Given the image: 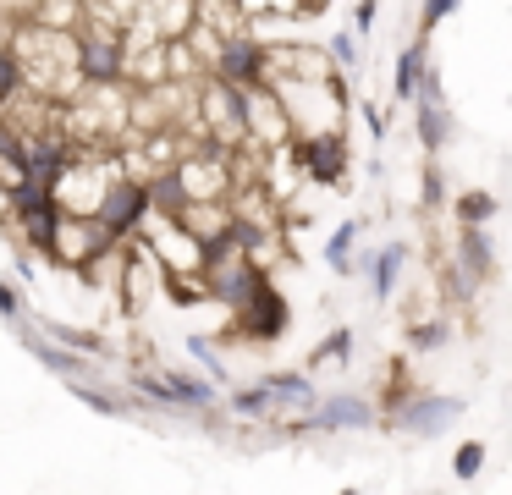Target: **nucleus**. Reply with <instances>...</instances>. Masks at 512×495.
Instances as JSON below:
<instances>
[{
	"mask_svg": "<svg viewBox=\"0 0 512 495\" xmlns=\"http://www.w3.org/2000/svg\"><path fill=\"white\" fill-rule=\"evenodd\" d=\"M50 341H61V347H72V352H100V336H89V330H78V325H50Z\"/></svg>",
	"mask_w": 512,
	"mask_h": 495,
	"instance_id": "6ab92c4d",
	"label": "nucleus"
},
{
	"mask_svg": "<svg viewBox=\"0 0 512 495\" xmlns=\"http://www.w3.org/2000/svg\"><path fill=\"white\" fill-rule=\"evenodd\" d=\"M479 468H485V440H463V446L452 451V473L457 479H479Z\"/></svg>",
	"mask_w": 512,
	"mask_h": 495,
	"instance_id": "f3484780",
	"label": "nucleus"
},
{
	"mask_svg": "<svg viewBox=\"0 0 512 495\" xmlns=\"http://www.w3.org/2000/svg\"><path fill=\"white\" fill-rule=\"evenodd\" d=\"M28 352H34L45 369H56V374H83V352H72V347H61V341H39V336H28Z\"/></svg>",
	"mask_w": 512,
	"mask_h": 495,
	"instance_id": "4468645a",
	"label": "nucleus"
},
{
	"mask_svg": "<svg viewBox=\"0 0 512 495\" xmlns=\"http://www.w3.org/2000/svg\"><path fill=\"white\" fill-rule=\"evenodd\" d=\"M270 391V402H276V413L287 407V413H309L314 402H320V391H314V380L309 374H292V369H281V374H265L259 380Z\"/></svg>",
	"mask_w": 512,
	"mask_h": 495,
	"instance_id": "1a4fd4ad",
	"label": "nucleus"
},
{
	"mask_svg": "<svg viewBox=\"0 0 512 495\" xmlns=\"http://www.w3.org/2000/svg\"><path fill=\"white\" fill-rule=\"evenodd\" d=\"M232 413L237 418H265V413H276V402H270L265 385H254V391H232Z\"/></svg>",
	"mask_w": 512,
	"mask_h": 495,
	"instance_id": "a211bd4d",
	"label": "nucleus"
},
{
	"mask_svg": "<svg viewBox=\"0 0 512 495\" xmlns=\"http://www.w3.org/2000/svg\"><path fill=\"white\" fill-rule=\"evenodd\" d=\"M149 187L138 182V176H127V171H116L111 182H105V193H100V204H94V220L105 226V237L111 242H133L138 231L149 226Z\"/></svg>",
	"mask_w": 512,
	"mask_h": 495,
	"instance_id": "f257e3e1",
	"label": "nucleus"
},
{
	"mask_svg": "<svg viewBox=\"0 0 512 495\" xmlns=\"http://www.w3.org/2000/svg\"><path fill=\"white\" fill-rule=\"evenodd\" d=\"M452 341V325L446 319H413L408 325V352H441Z\"/></svg>",
	"mask_w": 512,
	"mask_h": 495,
	"instance_id": "2eb2a0df",
	"label": "nucleus"
},
{
	"mask_svg": "<svg viewBox=\"0 0 512 495\" xmlns=\"http://www.w3.org/2000/svg\"><path fill=\"white\" fill-rule=\"evenodd\" d=\"M325 50H331V61L342 66V72H353V66H358V33H336Z\"/></svg>",
	"mask_w": 512,
	"mask_h": 495,
	"instance_id": "b1692460",
	"label": "nucleus"
},
{
	"mask_svg": "<svg viewBox=\"0 0 512 495\" xmlns=\"http://www.w3.org/2000/svg\"><path fill=\"white\" fill-rule=\"evenodd\" d=\"M375 402L369 396H353V391H336V396H320V402L309 407V418H303V429H369L375 424Z\"/></svg>",
	"mask_w": 512,
	"mask_h": 495,
	"instance_id": "423d86ee",
	"label": "nucleus"
},
{
	"mask_svg": "<svg viewBox=\"0 0 512 495\" xmlns=\"http://www.w3.org/2000/svg\"><path fill=\"white\" fill-rule=\"evenodd\" d=\"M232 319H237V336H248V341H281L292 325V308L265 275V281L254 286V297H248L243 308H232Z\"/></svg>",
	"mask_w": 512,
	"mask_h": 495,
	"instance_id": "20e7f679",
	"label": "nucleus"
},
{
	"mask_svg": "<svg viewBox=\"0 0 512 495\" xmlns=\"http://www.w3.org/2000/svg\"><path fill=\"white\" fill-rule=\"evenodd\" d=\"M419 198H424V209H441V204H446V176H441V165H424Z\"/></svg>",
	"mask_w": 512,
	"mask_h": 495,
	"instance_id": "412c9836",
	"label": "nucleus"
},
{
	"mask_svg": "<svg viewBox=\"0 0 512 495\" xmlns=\"http://www.w3.org/2000/svg\"><path fill=\"white\" fill-rule=\"evenodd\" d=\"M452 209H457V226H490L496 209H501V198L485 193V187H474V193H457Z\"/></svg>",
	"mask_w": 512,
	"mask_h": 495,
	"instance_id": "ddd939ff",
	"label": "nucleus"
},
{
	"mask_svg": "<svg viewBox=\"0 0 512 495\" xmlns=\"http://www.w3.org/2000/svg\"><path fill=\"white\" fill-rule=\"evenodd\" d=\"M188 352L204 363V374H210V380H226V363H221V352H215L210 336H188Z\"/></svg>",
	"mask_w": 512,
	"mask_h": 495,
	"instance_id": "aec40b11",
	"label": "nucleus"
},
{
	"mask_svg": "<svg viewBox=\"0 0 512 495\" xmlns=\"http://www.w3.org/2000/svg\"><path fill=\"white\" fill-rule=\"evenodd\" d=\"M457 6H463V0H424V17H419V33H424V39H430V33L441 28V22L452 17Z\"/></svg>",
	"mask_w": 512,
	"mask_h": 495,
	"instance_id": "5701e85b",
	"label": "nucleus"
},
{
	"mask_svg": "<svg viewBox=\"0 0 512 495\" xmlns=\"http://www.w3.org/2000/svg\"><path fill=\"white\" fill-rule=\"evenodd\" d=\"M287 160L309 176L314 187H336L347 176V138L342 132H298L287 143Z\"/></svg>",
	"mask_w": 512,
	"mask_h": 495,
	"instance_id": "7ed1b4c3",
	"label": "nucleus"
},
{
	"mask_svg": "<svg viewBox=\"0 0 512 495\" xmlns=\"http://www.w3.org/2000/svg\"><path fill=\"white\" fill-rule=\"evenodd\" d=\"M457 264H463V275L474 286L496 275V248H490V231L485 226H457Z\"/></svg>",
	"mask_w": 512,
	"mask_h": 495,
	"instance_id": "6e6552de",
	"label": "nucleus"
},
{
	"mask_svg": "<svg viewBox=\"0 0 512 495\" xmlns=\"http://www.w3.org/2000/svg\"><path fill=\"white\" fill-rule=\"evenodd\" d=\"M347 358H353V330H331V336L314 347L309 369H325V363H347Z\"/></svg>",
	"mask_w": 512,
	"mask_h": 495,
	"instance_id": "dca6fc26",
	"label": "nucleus"
},
{
	"mask_svg": "<svg viewBox=\"0 0 512 495\" xmlns=\"http://www.w3.org/2000/svg\"><path fill=\"white\" fill-rule=\"evenodd\" d=\"M358 231H364V220H342V226L331 231V242H325V264H331L336 275H353V242Z\"/></svg>",
	"mask_w": 512,
	"mask_h": 495,
	"instance_id": "f8f14e48",
	"label": "nucleus"
},
{
	"mask_svg": "<svg viewBox=\"0 0 512 495\" xmlns=\"http://www.w3.org/2000/svg\"><path fill=\"white\" fill-rule=\"evenodd\" d=\"M72 391H78V402H89L94 407V413H122V396H111V391H100V385H78V380H72Z\"/></svg>",
	"mask_w": 512,
	"mask_h": 495,
	"instance_id": "4be33fe9",
	"label": "nucleus"
},
{
	"mask_svg": "<svg viewBox=\"0 0 512 495\" xmlns=\"http://www.w3.org/2000/svg\"><path fill=\"white\" fill-rule=\"evenodd\" d=\"M424 61H430V55H424V39H419V44H408V50L397 55V72H391V94H397L402 105H408V99L419 94V72H424Z\"/></svg>",
	"mask_w": 512,
	"mask_h": 495,
	"instance_id": "9b49d317",
	"label": "nucleus"
},
{
	"mask_svg": "<svg viewBox=\"0 0 512 495\" xmlns=\"http://www.w3.org/2000/svg\"><path fill=\"white\" fill-rule=\"evenodd\" d=\"M210 72L226 77V83H237V88L270 83V44L259 39V33H248V28H232L221 39V50H215Z\"/></svg>",
	"mask_w": 512,
	"mask_h": 495,
	"instance_id": "f03ea898",
	"label": "nucleus"
},
{
	"mask_svg": "<svg viewBox=\"0 0 512 495\" xmlns=\"http://www.w3.org/2000/svg\"><path fill=\"white\" fill-rule=\"evenodd\" d=\"M402 264H408V242H380L375 259H364V270H369V292H375L380 303H386V297L397 292Z\"/></svg>",
	"mask_w": 512,
	"mask_h": 495,
	"instance_id": "9d476101",
	"label": "nucleus"
},
{
	"mask_svg": "<svg viewBox=\"0 0 512 495\" xmlns=\"http://www.w3.org/2000/svg\"><path fill=\"white\" fill-rule=\"evenodd\" d=\"M391 418H397L402 435H424V440H435V435H446V429H452L457 418H463V396H446V391H413Z\"/></svg>",
	"mask_w": 512,
	"mask_h": 495,
	"instance_id": "39448f33",
	"label": "nucleus"
},
{
	"mask_svg": "<svg viewBox=\"0 0 512 495\" xmlns=\"http://www.w3.org/2000/svg\"><path fill=\"white\" fill-rule=\"evenodd\" d=\"M358 110H364V127L375 132V138H386V132H391V116L380 105H358Z\"/></svg>",
	"mask_w": 512,
	"mask_h": 495,
	"instance_id": "bb28decb",
	"label": "nucleus"
},
{
	"mask_svg": "<svg viewBox=\"0 0 512 495\" xmlns=\"http://www.w3.org/2000/svg\"><path fill=\"white\" fill-rule=\"evenodd\" d=\"M0 319H23V292H17V281H6V275H0Z\"/></svg>",
	"mask_w": 512,
	"mask_h": 495,
	"instance_id": "393cba45",
	"label": "nucleus"
},
{
	"mask_svg": "<svg viewBox=\"0 0 512 495\" xmlns=\"http://www.w3.org/2000/svg\"><path fill=\"white\" fill-rule=\"evenodd\" d=\"M413 127H419L424 154H441L452 143V110H446V94H413Z\"/></svg>",
	"mask_w": 512,
	"mask_h": 495,
	"instance_id": "0eeeda50",
	"label": "nucleus"
},
{
	"mask_svg": "<svg viewBox=\"0 0 512 495\" xmlns=\"http://www.w3.org/2000/svg\"><path fill=\"white\" fill-rule=\"evenodd\" d=\"M375 17H380V0H358V6H353V33H358V39L375 28Z\"/></svg>",
	"mask_w": 512,
	"mask_h": 495,
	"instance_id": "a878e982",
	"label": "nucleus"
}]
</instances>
